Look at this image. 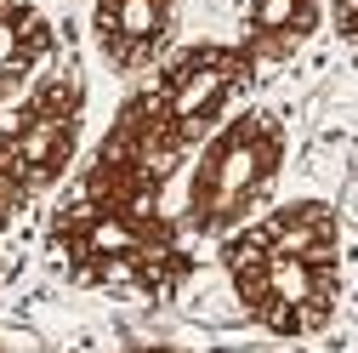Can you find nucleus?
Wrapping results in <instances>:
<instances>
[{
	"instance_id": "f03ea898",
	"label": "nucleus",
	"mask_w": 358,
	"mask_h": 353,
	"mask_svg": "<svg viewBox=\"0 0 358 353\" xmlns=\"http://www.w3.org/2000/svg\"><path fill=\"white\" fill-rule=\"evenodd\" d=\"M222 274L239 307L285 342L319 336L341 307V211L285 200L222 240Z\"/></svg>"
},
{
	"instance_id": "6e6552de",
	"label": "nucleus",
	"mask_w": 358,
	"mask_h": 353,
	"mask_svg": "<svg viewBox=\"0 0 358 353\" xmlns=\"http://www.w3.org/2000/svg\"><path fill=\"white\" fill-rule=\"evenodd\" d=\"M324 23V0H245V46L256 63L296 57Z\"/></svg>"
},
{
	"instance_id": "f8f14e48",
	"label": "nucleus",
	"mask_w": 358,
	"mask_h": 353,
	"mask_svg": "<svg viewBox=\"0 0 358 353\" xmlns=\"http://www.w3.org/2000/svg\"><path fill=\"white\" fill-rule=\"evenodd\" d=\"M0 353H12V347H6V342H0Z\"/></svg>"
},
{
	"instance_id": "1a4fd4ad",
	"label": "nucleus",
	"mask_w": 358,
	"mask_h": 353,
	"mask_svg": "<svg viewBox=\"0 0 358 353\" xmlns=\"http://www.w3.org/2000/svg\"><path fill=\"white\" fill-rule=\"evenodd\" d=\"M330 23H336V34L347 40V46L358 52V0H330Z\"/></svg>"
},
{
	"instance_id": "423d86ee",
	"label": "nucleus",
	"mask_w": 358,
	"mask_h": 353,
	"mask_svg": "<svg viewBox=\"0 0 358 353\" xmlns=\"http://www.w3.org/2000/svg\"><path fill=\"white\" fill-rule=\"evenodd\" d=\"M176 0H92V40L114 74L159 69L171 52Z\"/></svg>"
},
{
	"instance_id": "7ed1b4c3",
	"label": "nucleus",
	"mask_w": 358,
	"mask_h": 353,
	"mask_svg": "<svg viewBox=\"0 0 358 353\" xmlns=\"http://www.w3.org/2000/svg\"><path fill=\"white\" fill-rule=\"evenodd\" d=\"M290 154V131L273 109H239L228 114L194 154L188 188H182V228L194 240H228L262 216L267 194H273L279 171Z\"/></svg>"
},
{
	"instance_id": "0eeeda50",
	"label": "nucleus",
	"mask_w": 358,
	"mask_h": 353,
	"mask_svg": "<svg viewBox=\"0 0 358 353\" xmlns=\"http://www.w3.org/2000/svg\"><path fill=\"white\" fill-rule=\"evenodd\" d=\"M57 52V29L34 0H0V103L23 97Z\"/></svg>"
},
{
	"instance_id": "20e7f679",
	"label": "nucleus",
	"mask_w": 358,
	"mask_h": 353,
	"mask_svg": "<svg viewBox=\"0 0 358 353\" xmlns=\"http://www.w3.org/2000/svg\"><path fill=\"white\" fill-rule=\"evenodd\" d=\"M80 131H85V80L80 69L63 63L40 74L17 97L12 120L0 125V228H12L40 194H52L69 176L80 154Z\"/></svg>"
},
{
	"instance_id": "9b49d317",
	"label": "nucleus",
	"mask_w": 358,
	"mask_h": 353,
	"mask_svg": "<svg viewBox=\"0 0 358 353\" xmlns=\"http://www.w3.org/2000/svg\"><path fill=\"white\" fill-rule=\"evenodd\" d=\"M6 279H12V262H6V251H0V291H6Z\"/></svg>"
},
{
	"instance_id": "39448f33",
	"label": "nucleus",
	"mask_w": 358,
	"mask_h": 353,
	"mask_svg": "<svg viewBox=\"0 0 358 353\" xmlns=\"http://www.w3.org/2000/svg\"><path fill=\"white\" fill-rule=\"evenodd\" d=\"M256 69L262 63H256V52L245 46V40L239 46H228V40H194V46L165 52V63L148 80V92L176 120V131L199 148L210 131L234 114V103L250 92Z\"/></svg>"
},
{
	"instance_id": "9d476101",
	"label": "nucleus",
	"mask_w": 358,
	"mask_h": 353,
	"mask_svg": "<svg viewBox=\"0 0 358 353\" xmlns=\"http://www.w3.org/2000/svg\"><path fill=\"white\" fill-rule=\"evenodd\" d=\"M125 353H182V347H165V342H143V347H125Z\"/></svg>"
},
{
	"instance_id": "f257e3e1",
	"label": "nucleus",
	"mask_w": 358,
	"mask_h": 353,
	"mask_svg": "<svg viewBox=\"0 0 358 353\" xmlns=\"http://www.w3.org/2000/svg\"><path fill=\"white\" fill-rule=\"evenodd\" d=\"M188 154L199 148L171 125L148 85H137L46 216L52 262L85 291L171 302L194 274V234L165 205Z\"/></svg>"
}]
</instances>
